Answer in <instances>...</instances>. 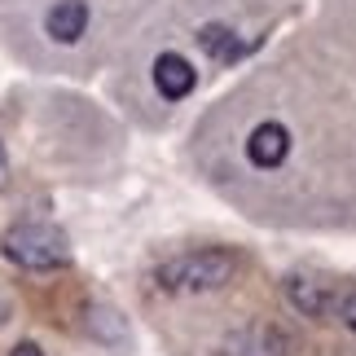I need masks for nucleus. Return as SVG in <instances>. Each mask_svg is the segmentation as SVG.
I'll return each instance as SVG.
<instances>
[{
    "instance_id": "9b49d317",
    "label": "nucleus",
    "mask_w": 356,
    "mask_h": 356,
    "mask_svg": "<svg viewBox=\"0 0 356 356\" xmlns=\"http://www.w3.org/2000/svg\"><path fill=\"white\" fill-rule=\"evenodd\" d=\"M9 356H44V352H40L35 343H18V348H13V352H9Z\"/></svg>"
},
{
    "instance_id": "f03ea898",
    "label": "nucleus",
    "mask_w": 356,
    "mask_h": 356,
    "mask_svg": "<svg viewBox=\"0 0 356 356\" xmlns=\"http://www.w3.org/2000/svg\"><path fill=\"white\" fill-rule=\"evenodd\" d=\"M0 251H5V259H13L18 268H31V273L62 268L66 259H71L66 234H62V229H53V225H40V220L9 225L5 238H0Z\"/></svg>"
},
{
    "instance_id": "7ed1b4c3",
    "label": "nucleus",
    "mask_w": 356,
    "mask_h": 356,
    "mask_svg": "<svg viewBox=\"0 0 356 356\" xmlns=\"http://www.w3.org/2000/svg\"><path fill=\"white\" fill-rule=\"evenodd\" d=\"M286 154H291V132L282 123H259V128L246 136V159L255 168H282Z\"/></svg>"
},
{
    "instance_id": "1a4fd4ad",
    "label": "nucleus",
    "mask_w": 356,
    "mask_h": 356,
    "mask_svg": "<svg viewBox=\"0 0 356 356\" xmlns=\"http://www.w3.org/2000/svg\"><path fill=\"white\" fill-rule=\"evenodd\" d=\"M334 317H339V325H343V330H352L356 334V291H348L343 299H334Z\"/></svg>"
},
{
    "instance_id": "39448f33",
    "label": "nucleus",
    "mask_w": 356,
    "mask_h": 356,
    "mask_svg": "<svg viewBox=\"0 0 356 356\" xmlns=\"http://www.w3.org/2000/svg\"><path fill=\"white\" fill-rule=\"evenodd\" d=\"M154 84H159L163 97L181 102V97H189V92H194L198 71H194V66H189V62L181 58V53H163V58L154 62Z\"/></svg>"
},
{
    "instance_id": "9d476101",
    "label": "nucleus",
    "mask_w": 356,
    "mask_h": 356,
    "mask_svg": "<svg viewBox=\"0 0 356 356\" xmlns=\"http://www.w3.org/2000/svg\"><path fill=\"white\" fill-rule=\"evenodd\" d=\"M0 189H9V154H5V145H0Z\"/></svg>"
},
{
    "instance_id": "423d86ee",
    "label": "nucleus",
    "mask_w": 356,
    "mask_h": 356,
    "mask_svg": "<svg viewBox=\"0 0 356 356\" xmlns=\"http://www.w3.org/2000/svg\"><path fill=\"white\" fill-rule=\"evenodd\" d=\"M44 31L58 40V44H75V40L88 31V5L84 0H58L44 18Z\"/></svg>"
},
{
    "instance_id": "0eeeda50",
    "label": "nucleus",
    "mask_w": 356,
    "mask_h": 356,
    "mask_svg": "<svg viewBox=\"0 0 356 356\" xmlns=\"http://www.w3.org/2000/svg\"><path fill=\"white\" fill-rule=\"evenodd\" d=\"M286 339L268 325H251V330H238L234 339L225 343V356H286Z\"/></svg>"
},
{
    "instance_id": "20e7f679",
    "label": "nucleus",
    "mask_w": 356,
    "mask_h": 356,
    "mask_svg": "<svg viewBox=\"0 0 356 356\" xmlns=\"http://www.w3.org/2000/svg\"><path fill=\"white\" fill-rule=\"evenodd\" d=\"M286 299H291V308L304 312V317H325V312L334 308L330 286L308 277V273H291V277H286Z\"/></svg>"
},
{
    "instance_id": "6e6552de",
    "label": "nucleus",
    "mask_w": 356,
    "mask_h": 356,
    "mask_svg": "<svg viewBox=\"0 0 356 356\" xmlns=\"http://www.w3.org/2000/svg\"><path fill=\"white\" fill-rule=\"evenodd\" d=\"M198 44L207 49L216 62H234L238 53H242V44L234 40V31H229L225 22H207V26H202V31H198Z\"/></svg>"
},
{
    "instance_id": "f257e3e1",
    "label": "nucleus",
    "mask_w": 356,
    "mask_h": 356,
    "mask_svg": "<svg viewBox=\"0 0 356 356\" xmlns=\"http://www.w3.org/2000/svg\"><path fill=\"white\" fill-rule=\"evenodd\" d=\"M234 273H238V259L229 251H189L159 268V286L168 295H211L234 282Z\"/></svg>"
}]
</instances>
